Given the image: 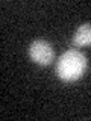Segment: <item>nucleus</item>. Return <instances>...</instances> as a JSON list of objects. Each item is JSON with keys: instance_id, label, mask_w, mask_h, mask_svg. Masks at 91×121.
<instances>
[{"instance_id": "obj_1", "label": "nucleus", "mask_w": 91, "mask_h": 121, "mask_svg": "<svg viewBox=\"0 0 91 121\" xmlns=\"http://www.w3.org/2000/svg\"><path fill=\"white\" fill-rule=\"evenodd\" d=\"M88 60L77 50H67L56 64V73L64 82H76L85 74Z\"/></svg>"}, {"instance_id": "obj_2", "label": "nucleus", "mask_w": 91, "mask_h": 121, "mask_svg": "<svg viewBox=\"0 0 91 121\" xmlns=\"http://www.w3.org/2000/svg\"><path fill=\"white\" fill-rule=\"evenodd\" d=\"M29 56L33 62L40 65H49L55 59V50L47 41L36 39L29 45Z\"/></svg>"}, {"instance_id": "obj_3", "label": "nucleus", "mask_w": 91, "mask_h": 121, "mask_svg": "<svg viewBox=\"0 0 91 121\" xmlns=\"http://www.w3.org/2000/svg\"><path fill=\"white\" fill-rule=\"evenodd\" d=\"M73 44L76 47H85L91 45V23H85L76 30L73 36Z\"/></svg>"}]
</instances>
